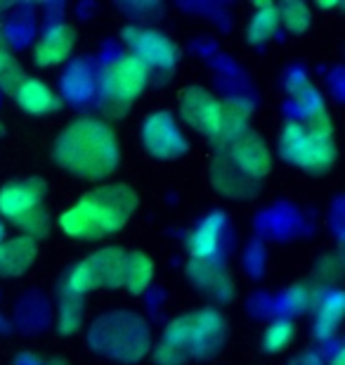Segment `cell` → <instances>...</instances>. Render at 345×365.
<instances>
[{
  "mask_svg": "<svg viewBox=\"0 0 345 365\" xmlns=\"http://www.w3.org/2000/svg\"><path fill=\"white\" fill-rule=\"evenodd\" d=\"M24 74H21L19 64L12 60L7 53H0V86H3L5 91L14 93L19 88V83L24 81Z\"/></svg>",
  "mask_w": 345,
  "mask_h": 365,
  "instance_id": "obj_19",
  "label": "cell"
},
{
  "mask_svg": "<svg viewBox=\"0 0 345 365\" xmlns=\"http://www.w3.org/2000/svg\"><path fill=\"white\" fill-rule=\"evenodd\" d=\"M223 228H225V218L216 214V216H208L199 228L194 230L192 240H189V252L192 257H196L199 261L203 259H211L213 254L218 252V245H220V237H223Z\"/></svg>",
  "mask_w": 345,
  "mask_h": 365,
  "instance_id": "obj_15",
  "label": "cell"
},
{
  "mask_svg": "<svg viewBox=\"0 0 345 365\" xmlns=\"http://www.w3.org/2000/svg\"><path fill=\"white\" fill-rule=\"evenodd\" d=\"M73 41L76 38H73V31L67 24L48 29V31L41 36L38 46H36V62L43 64V67L64 62L71 53Z\"/></svg>",
  "mask_w": 345,
  "mask_h": 365,
  "instance_id": "obj_13",
  "label": "cell"
},
{
  "mask_svg": "<svg viewBox=\"0 0 345 365\" xmlns=\"http://www.w3.org/2000/svg\"><path fill=\"white\" fill-rule=\"evenodd\" d=\"M5 240V230H3V223H0V242Z\"/></svg>",
  "mask_w": 345,
  "mask_h": 365,
  "instance_id": "obj_22",
  "label": "cell"
},
{
  "mask_svg": "<svg viewBox=\"0 0 345 365\" xmlns=\"http://www.w3.org/2000/svg\"><path fill=\"white\" fill-rule=\"evenodd\" d=\"M147 74H149V69L137 57L133 55L123 57L107 74V100L128 107L142 93L147 83Z\"/></svg>",
  "mask_w": 345,
  "mask_h": 365,
  "instance_id": "obj_7",
  "label": "cell"
},
{
  "mask_svg": "<svg viewBox=\"0 0 345 365\" xmlns=\"http://www.w3.org/2000/svg\"><path fill=\"white\" fill-rule=\"evenodd\" d=\"M149 280H152V261L144 254H128L126 266H123V284L133 294H139V292L147 289Z\"/></svg>",
  "mask_w": 345,
  "mask_h": 365,
  "instance_id": "obj_16",
  "label": "cell"
},
{
  "mask_svg": "<svg viewBox=\"0 0 345 365\" xmlns=\"http://www.w3.org/2000/svg\"><path fill=\"white\" fill-rule=\"evenodd\" d=\"M57 162L71 173L85 178H100L112 173L119 164V145L105 123L83 119L64 130L57 143Z\"/></svg>",
  "mask_w": 345,
  "mask_h": 365,
  "instance_id": "obj_2",
  "label": "cell"
},
{
  "mask_svg": "<svg viewBox=\"0 0 345 365\" xmlns=\"http://www.w3.org/2000/svg\"><path fill=\"white\" fill-rule=\"evenodd\" d=\"M230 159L237 164L239 176L260 178V176H265L270 169V152L265 150V145L253 135L237 138Z\"/></svg>",
  "mask_w": 345,
  "mask_h": 365,
  "instance_id": "obj_11",
  "label": "cell"
},
{
  "mask_svg": "<svg viewBox=\"0 0 345 365\" xmlns=\"http://www.w3.org/2000/svg\"><path fill=\"white\" fill-rule=\"evenodd\" d=\"M19 107L26 109L28 114L43 116V114H53L62 107V100L48 83L38 81V78H24L19 83V88L14 91Z\"/></svg>",
  "mask_w": 345,
  "mask_h": 365,
  "instance_id": "obj_12",
  "label": "cell"
},
{
  "mask_svg": "<svg viewBox=\"0 0 345 365\" xmlns=\"http://www.w3.org/2000/svg\"><path fill=\"white\" fill-rule=\"evenodd\" d=\"M137 197L126 185L97 187L83 195L73 207L62 216V228L73 237L95 240L121 230L133 216Z\"/></svg>",
  "mask_w": 345,
  "mask_h": 365,
  "instance_id": "obj_1",
  "label": "cell"
},
{
  "mask_svg": "<svg viewBox=\"0 0 345 365\" xmlns=\"http://www.w3.org/2000/svg\"><path fill=\"white\" fill-rule=\"evenodd\" d=\"M36 257V245L31 237L3 240L0 242V275H19L24 273Z\"/></svg>",
  "mask_w": 345,
  "mask_h": 365,
  "instance_id": "obj_14",
  "label": "cell"
},
{
  "mask_svg": "<svg viewBox=\"0 0 345 365\" xmlns=\"http://www.w3.org/2000/svg\"><path fill=\"white\" fill-rule=\"evenodd\" d=\"M293 334H296V327L289 320H275L272 325L265 330V351H282V349L289 346V341L293 339Z\"/></svg>",
  "mask_w": 345,
  "mask_h": 365,
  "instance_id": "obj_18",
  "label": "cell"
},
{
  "mask_svg": "<svg viewBox=\"0 0 345 365\" xmlns=\"http://www.w3.org/2000/svg\"><path fill=\"white\" fill-rule=\"evenodd\" d=\"M182 112H185L187 121L194 128H199L201 133L218 135L220 119H223V107H220L218 100H213L211 93L201 88L187 91L185 98H182Z\"/></svg>",
  "mask_w": 345,
  "mask_h": 365,
  "instance_id": "obj_8",
  "label": "cell"
},
{
  "mask_svg": "<svg viewBox=\"0 0 345 365\" xmlns=\"http://www.w3.org/2000/svg\"><path fill=\"white\" fill-rule=\"evenodd\" d=\"M279 19H284V24L291 29V31H305L307 24H310V14H307L305 5L300 3H289L282 7V14H279Z\"/></svg>",
  "mask_w": 345,
  "mask_h": 365,
  "instance_id": "obj_21",
  "label": "cell"
},
{
  "mask_svg": "<svg viewBox=\"0 0 345 365\" xmlns=\"http://www.w3.org/2000/svg\"><path fill=\"white\" fill-rule=\"evenodd\" d=\"M144 143L159 157H178L187 150V143L168 114H156L144 126Z\"/></svg>",
  "mask_w": 345,
  "mask_h": 365,
  "instance_id": "obj_10",
  "label": "cell"
},
{
  "mask_svg": "<svg viewBox=\"0 0 345 365\" xmlns=\"http://www.w3.org/2000/svg\"><path fill=\"white\" fill-rule=\"evenodd\" d=\"M135 38H128L130 46L135 48V55L144 67H161L171 69L178 60V48L175 43L164 34L156 31H133Z\"/></svg>",
  "mask_w": 345,
  "mask_h": 365,
  "instance_id": "obj_9",
  "label": "cell"
},
{
  "mask_svg": "<svg viewBox=\"0 0 345 365\" xmlns=\"http://www.w3.org/2000/svg\"><path fill=\"white\" fill-rule=\"evenodd\" d=\"M46 182L38 178H28L10 182L0 190V214L12 221L24 232H43L48 225L46 207Z\"/></svg>",
  "mask_w": 345,
  "mask_h": 365,
  "instance_id": "obj_5",
  "label": "cell"
},
{
  "mask_svg": "<svg viewBox=\"0 0 345 365\" xmlns=\"http://www.w3.org/2000/svg\"><path fill=\"white\" fill-rule=\"evenodd\" d=\"M343 299L341 294H334V299H329V302H324V311H322V318L317 323V330L319 334H331V330H336L339 327V320H341V313H343Z\"/></svg>",
  "mask_w": 345,
  "mask_h": 365,
  "instance_id": "obj_20",
  "label": "cell"
},
{
  "mask_svg": "<svg viewBox=\"0 0 345 365\" xmlns=\"http://www.w3.org/2000/svg\"><path fill=\"white\" fill-rule=\"evenodd\" d=\"M282 150L300 169L307 171L329 169L336 155H334L331 130H329L327 116L324 114L312 116L310 126H300V123L286 126L282 135Z\"/></svg>",
  "mask_w": 345,
  "mask_h": 365,
  "instance_id": "obj_4",
  "label": "cell"
},
{
  "mask_svg": "<svg viewBox=\"0 0 345 365\" xmlns=\"http://www.w3.org/2000/svg\"><path fill=\"white\" fill-rule=\"evenodd\" d=\"M220 334H223V320L213 311H201L175 320L166 330L164 344L159 346V361L164 365H180L192 354H208Z\"/></svg>",
  "mask_w": 345,
  "mask_h": 365,
  "instance_id": "obj_3",
  "label": "cell"
},
{
  "mask_svg": "<svg viewBox=\"0 0 345 365\" xmlns=\"http://www.w3.org/2000/svg\"><path fill=\"white\" fill-rule=\"evenodd\" d=\"M123 266H126V254L119 250H105L95 254L69 273V294L80 297L95 287H102V284L116 287V284L123 282Z\"/></svg>",
  "mask_w": 345,
  "mask_h": 365,
  "instance_id": "obj_6",
  "label": "cell"
},
{
  "mask_svg": "<svg viewBox=\"0 0 345 365\" xmlns=\"http://www.w3.org/2000/svg\"><path fill=\"white\" fill-rule=\"evenodd\" d=\"M279 24V10L275 5H258V14L253 17L251 26H248V41L251 43H262L275 34Z\"/></svg>",
  "mask_w": 345,
  "mask_h": 365,
  "instance_id": "obj_17",
  "label": "cell"
}]
</instances>
